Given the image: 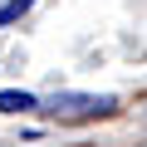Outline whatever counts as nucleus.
Segmentation results:
<instances>
[{"mask_svg": "<svg viewBox=\"0 0 147 147\" xmlns=\"http://www.w3.org/2000/svg\"><path fill=\"white\" fill-rule=\"evenodd\" d=\"M113 108H118V98H108V93H54V103H49L54 118H108Z\"/></svg>", "mask_w": 147, "mask_h": 147, "instance_id": "f257e3e1", "label": "nucleus"}, {"mask_svg": "<svg viewBox=\"0 0 147 147\" xmlns=\"http://www.w3.org/2000/svg\"><path fill=\"white\" fill-rule=\"evenodd\" d=\"M30 10V0H10V5H0V25H10V20H20Z\"/></svg>", "mask_w": 147, "mask_h": 147, "instance_id": "7ed1b4c3", "label": "nucleus"}, {"mask_svg": "<svg viewBox=\"0 0 147 147\" xmlns=\"http://www.w3.org/2000/svg\"><path fill=\"white\" fill-rule=\"evenodd\" d=\"M30 108H39L34 93H20V88H5V93H0V113H30Z\"/></svg>", "mask_w": 147, "mask_h": 147, "instance_id": "f03ea898", "label": "nucleus"}]
</instances>
